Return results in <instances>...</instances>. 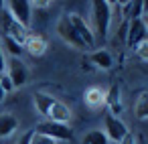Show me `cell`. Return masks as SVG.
Returning <instances> with one entry per match:
<instances>
[{"mask_svg":"<svg viewBox=\"0 0 148 144\" xmlns=\"http://www.w3.org/2000/svg\"><path fill=\"white\" fill-rule=\"evenodd\" d=\"M0 85H2L4 93H10V91H14V85H12V81H10V77H8L6 73H2V75H0Z\"/></svg>","mask_w":148,"mask_h":144,"instance_id":"7402d4cb","label":"cell"},{"mask_svg":"<svg viewBox=\"0 0 148 144\" xmlns=\"http://www.w3.org/2000/svg\"><path fill=\"white\" fill-rule=\"evenodd\" d=\"M128 132H130V130L126 128V124H124L118 116L106 114V118H103V134L108 136V140H112V142H118V144H120V140H122Z\"/></svg>","mask_w":148,"mask_h":144,"instance_id":"9c48e42d","label":"cell"},{"mask_svg":"<svg viewBox=\"0 0 148 144\" xmlns=\"http://www.w3.org/2000/svg\"><path fill=\"white\" fill-rule=\"evenodd\" d=\"M4 73L10 77L14 89H16V87H23V85L29 81V67H27V63H25L23 59L10 57V59L6 61V71H4Z\"/></svg>","mask_w":148,"mask_h":144,"instance_id":"52a82bcc","label":"cell"},{"mask_svg":"<svg viewBox=\"0 0 148 144\" xmlns=\"http://www.w3.org/2000/svg\"><path fill=\"white\" fill-rule=\"evenodd\" d=\"M91 14H93V35L95 41H106L110 35V27L114 21V12H112V2L106 0H93L91 2Z\"/></svg>","mask_w":148,"mask_h":144,"instance_id":"6da1fadb","label":"cell"},{"mask_svg":"<svg viewBox=\"0 0 148 144\" xmlns=\"http://www.w3.org/2000/svg\"><path fill=\"white\" fill-rule=\"evenodd\" d=\"M57 35L63 39L65 45H69V47H73V49H79V51H85V45H83V41L77 37V33L73 31V27H71L67 14H61V16H59V21H57Z\"/></svg>","mask_w":148,"mask_h":144,"instance_id":"8992f818","label":"cell"},{"mask_svg":"<svg viewBox=\"0 0 148 144\" xmlns=\"http://www.w3.org/2000/svg\"><path fill=\"white\" fill-rule=\"evenodd\" d=\"M6 71V59H4V51H2V47H0V75H2Z\"/></svg>","mask_w":148,"mask_h":144,"instance_id":"d4e9b609","label":"cell"},{"mask_svg":"<svg viewBox=\"0 0 148 144\" xmlns=\"http://www.w3.org/2000/svg\"><path fill=\"white\" fill-rule=\"evenodd\" d=\"M6 12L25 29H31V21H33V6L27 0H8L4 2Z\"/></svg>","mask_w":148,"mask_h":144,"instance_id":"3957f363","label":"cell"},{"mask_svg":"<svg viewBox=\"0 0 148 144\" xmlns=\"http://www.w3.org/2000/svg\"><path fill=\"white\" fill-rule=\"evenodd\" d=\"M31 144H59V142L53 140V138H49V136H43V134H37V132H35Z\"/></svg>","mask_w":148,"mask_h":144,"instance_id":"44dd1931","label":"cell"},{"mask_svg":"<svg viewBox=\"0 0 148 144\" xmlns=\"http://www.w3.org/2000/svg\"><path fill=\"white\" fill-rule=\"evenodd\" d=\"M142 21H144V25H146V29H148V14H144V16H142Z\"/></svg>","mask_w":148,"mask_h":144,"instance_id":"83f0119b","label":"cell"},{"mask_svg":"<svg viewBox=\"0 0 148 144\" xmlns=\"http://www.w3.org/2000/svg\"><path fill=\"white\" fill-rule=\"evenodd\" d=\"M0 37H10V39H14L16 43H25V39L29 37V29H25V27H21L8 12H6V8H2L0 10Z\"/></svg>","mask_w":148,"mask_h":144,"instance_id":"7a4b0ae2","label":"cell"},{"mask_svg":"<svg viewBox=\"0 0 148 144\" xmlns=\"http://www.w3.org/2000/svg\"><path fill=\"white\" fill-rule=\"evenodd\" d=\"M81 142H83V144H110V140H108V136L103 134V130H89V132L83 136Z\"/></svg>","mask_w":148,"mask_h":144,"instance_id":"d6986e66","label":"cell"},{"mask_svg":"<svg viewBox=\"0 0 148 144\" xmlns=\"http://www.w3.org/2000/svg\"><path fill=\"white\" fill-rule=\"evenodd\" d=\"M33 134H35V130H27L21 138H18V142L16 144H31V140H33Z\"/></svg>","mask_w":148,"mask_h":144,"instance_id":"603a6c76","label":"cell"},{"mask_svg":"<svg viewBox=\"0 0 148 144\" xmlns=\"http://www.w3.org/2000/svg\"><path fill=\"white\" fill-rule=\"evenodd\" d=\"M51 2H49V0H47V2H45V0H41V2H31V6L33 8H47Z\"/></svg>","mask_w":148,"mask_h":144,"instance_id":"484cf974","label":"cell"},{"mask_svg":"<svg viewBox=\"0 0 148 144\" xmlns=\"http://www.w3.org/2000/svg\"><path fill=\"white\" fill-rule=\"evenodd\" d=\"M87 61H89V65H93V69H101V71H108V69L114 67V57H112V53H110L108 49H103V47L91 51V53L87 55Z\"/></svg>","mask_w":148,"mask_h":144,"instance_id":"30bf717a","label":"cell"},{"mask_svg":"<svg viewBox=\"0 0 148 144\" xmlns=\"http://www.w3.org/2000/svg\"><path fill=\"white\" fill-rule=\"evenodd\" d=\"M134 116L138 120H148V89L140 91L134 104Z\"/></svg>","mask_w":148,"mask_h":144,"instance_id":"e0dca14e","label":"cell"},{"mask_svg":"<svg viewBox=\"0 0 148 144\" xmlns=\"http://www.w3.org/2000/svg\"><path fill=\"white\" fill-rule=\"evenodd\" d=\"M67 19H69L73 31L77 33V37L83 41L85 49H93V47H95V35H93L91 27L87 25V21H85L81 14H77V12H67Z\"/></svg>","mask_w":148,"mask_h":144,"instance_id":"5b68a950","label":"cell"},{"mask_svg":"<svg viewBox=\"0 0 148 144\" xmlns=\"http://www.w3.org/2000/svg\"><path fill=\"white\" fill-rule=\"evenodd\" d=\"M23 49H25L29 55H33V57H41V55H45V51H47V39H45L43 35L29 33V37H27L25 43H23Z\"/></svg>","mask_w":148,"mask_h":144,"instance_id":"8fae6325","label":"cell"},{"mask_svg":"<svg viewBox=\"0 0 148 144\" xmlns=\"http://www.w3.org/2000/svg\"><path fill=\"white\" fill-rule=\"evenodd\" d=\"M120 144H136V138H134V134L132 132H128L122 140H120Z\"/></svg>","mask_w":148,"mask_h":144,"instance_id":"cb8c5ba5","label":"cell"},{"mask_svg":"<svg viewBox=\"0 0 148 144\" xmlns=\"http://www.w3.org/2000/svg\"><path fill=\"white\" fill-rule=\"evenodd\" d=\"M47 120H51V122H59V124H67V122L71 120V110H69V106H65L63 101L55 99V104H53V108H51Z\"/></svg>","mask_w":148,"mask_h":144,"instance_id":"5bb4252c","label":"cell"},{"mask_svg":"<svg viewBox=\"0 0 148 144\" xmlns=\"http://www.w3.org/2000/svg\"><path fill=\"white\" fill-rule=\"evenodd\" d=\"M55 99H57V97H53V95H49V93H43V91H37V93L33 95V101H35L37 112H39L41 116H45V118L49 116V112H51Z\"/></svg>","mask_w":148,"mask_h":144,"instance_id":"2e32d148","label":"cell"},{"mask_svg":"<svg viewBox=\"0 0 148 144\" xmlns=\"http://www.w3.org/2000/svg\"><path fill=\"white\" fill-rule=\"evenodd\" d=\"M37 134L49 136L53 140H73V130L69 128V124H59V122H51V120H43L37 124L35 128Z\"/></svg>","mask_w":148,"mask_h":144,"instance_id":"277c9868","label":"cell"},{"mask_svg":"<svg viewBox=\"0 0 148 144\" xmlns=\"http://www.w3.org/2000/svg\"><path fill=\"white\" fill-rule=\"evenodd\" d=\"M18 130V120L10 112L0 114V138H8Z\"/></svg>","mask_w":148,"mask_h":144,"instance_id":"9a60e30c","label":"cell"},{"mask_svg":"<svg viewBox=\"0 0 148 144\" xmlns=\"http://www.w3.org/2000/svg\"><path fill=\"white\" fill-rule=\"evenodd\" d=\"M83 99H85V106L91 108V110H99L106 106V89L97 87V85H91L85 89L83 93Z\"/></svg>","mask_w":148,"mask_h":144,"instance_id":"7c38bea8","label":"cell"},{"mask_svg":"<svg viewBox=\"0 0 148 144\" xmlns=\"http://www.w3.org/2000/svg\"><path fill=\"white\" fill-rule=\"evenodd\" d=\"M106 106L112 116L122 114V87L118 83H112V87L106 91Z\"/></svg>","mask_w":148,"mask_h":144,"instance_id":"4fadbf2b","label":"cell"},{"mask_svg":"<svg viewBox=\"0 0 148 144\" xmlns=\"http://www.w3.org/2000/svg\"><path fill=\"white\" fill-rule=\"evenodd\" d=\"M134 51H136V57H138L140 61H148V39H146V41H142Z\"/></svg>","mask_w":148,"mask_h":144,"instance_id":"ffe728a7","label":"cell"},{"mask_svg":"<svg viewBox=\"0 0 148 144\" xmlns=\"http://www.w3.org/2000/svg\"><path fill=\"white\" fill-rule=\"evenodd\" d=\"M4 95H6V93H4V89H2V85H0V104H2V101H4Z\"/></svg>","mask_w":148,"mask_h":144,"instance_id":"4316f807","label":"cell"},{"mask_svg":"<svg viewBox=\"0 0 148 144\" xmlns=\"http://www.w3.org/2000/svg\"><path fill=\"white\" fill-rule=\"evenodd\" d=\"M148 39V29L144 25L142 19H134L128 21V33H126V47L128 49H136L142 41Z\"/></svg>","mask_w":148,"mask_h":144,"instance_id":"ba28073f","label":"cell"},{"mask_svg":"<svg viewBox=\"0 0 148 144\" xmlns=\"http://www.w3.org/2000/svg\"><path fill=\"white\" fill-rule=\"evenodd\" d=\"M0 41H2V45H0V47H4V49L10 53V57L21 59V55H23V51H25L21 43H16V41L10 39V37H0Z\"/></svg>","mask_w":148,"mask_h":144,"instance_id":"ac0fdd59","label":"cell"}]
</instances>
